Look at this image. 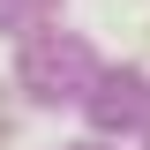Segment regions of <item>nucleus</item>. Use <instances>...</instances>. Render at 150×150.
Returning <instances> with one entry per match:
<instances>
[{"mask_svg": "<svg viewBox=\"0 0 150 150\" xmlns=\"http://www.w3.org/2000/svg\"><path fill=\"white\" fill-rule=\"evenodd\" d=\"M0 135H8V112H0Z\"/></svg>", "mask_w": 150, "mask_h": 150, "instance_id": "obj_1", "label": "nucleus"}]
</instances>
